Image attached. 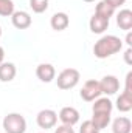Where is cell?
Listing matches in <instances>:
<instances>
[{
  "label": "cell",
  "mask_w": 132,
  "mask_h": 133,
  "mask_svg": "<svg viewBox=\"0 0 132 133\" xmlns=\"http://www.w3.org/2000/svg\"><path fill=\"white\" fill-rule=\"evenodd\" d=\"M59 119L64 125H75L79 121V111L75 107H64L59 111Z\"/></svg>",
  "instance_id": "cell-7"
},
{
  "label": "cell",
  "mask_w": 132,
  "mask_h": 133,
  "mask_svg": "<svg viewBox=\"0 0 132 133\" xmlns=\"http://www.w3.org/2000/svg\"><path fill=\"white\" fill-rule=\"evenodd\" d=\"M93 122V125L101 130V129H106L110 122V113H93V118L90 119Z\"/></svg>",
  "instance_id": "cell-18"
},
{
  "label": "cell",
  "mask_w": 132,
  "mask_h": 133,
  "mask_svg": "<svg viewBox=\"0 0 132 133\" xmlns=\"http://www.w3.org/2000/svg\"><path fill=\"white\" fill-rule=\"evenodd\" d=\"M123 46V40L117 36H103L98 42L93 45V54L98 59H106L115 53H118Z\"/></svg>",
  "instance_id": "cell-1"
},
{
  "label": "cell",
  "mask_w": 132,
  "mask_h": 133,
  "mask_svg": "<svg viewBox=\"0 0 132 133\" xmlns=\"http://www.w3.org/2000/svg\"><path fill=\"white\" fill-rule=\"evenodd\" d=\"M117 108L123 113H128L132 110V95L128 93H121L118 98H117Z\"/></svg>",
  "instance_id": "cell-16"
},
{
  "label": "cell",
  "mask_w": 132,
  "mask_h": 133,
  "mask_svg": "<svg viewBox=\"0 0 132 133\" xmlns=\"http://www.w3.org/2000/svg\"><path fill=\"white\" fill-rule=\"evenodd\" d=\"M36 76H37L39 81L48 84V82H51L55 79L56 70H55V66L51 65V64H40V65H37V68H36Z\"/></svg>",
  "instance_id": "cell-8"
},
{
  "label": "cell",
  "mask_w": 132,
  "mask_h": 133,
  "mask_svg": "<svg viewBox=\"0 0 132 133\" xmlns=\"http://www.w3.org/2000/svg\"><path fill=\"white\" fill-rule=\"evenodd\" d=\"M11 22L17 30H27L31 26V16L25 11H16L11 16Z\"/></svg>",
  "instance_id": "cell-9"
},
{
  "label": "cell",
  "mask_w": 132,
  "mask_h": 133,
  "mask_svg": "<svg viewBox=\"0 0 132 133\" xmlns=\"http://www.w3.org/2000/svg\"><path fill=\"white\" fill-rule=\"evenodd\" d=\"M0 36H2V28H0Z\"/></svg>",
  "instance_id": "cell-28"
},
{
  "label": "cell",
  "mask_w": 132,
  "mask_h": 133,
  "mask_svg": "<svg viewBox=\"0 0 132 133\" xmlns=\"http://www.w3.org/2000/svg\"><path fill=\"white\" fill-rule=\"evenodd\" d=\"M36 122L40 129L44 130H48V129H53L58 122V115L55 110H50V108H45V110H40L36 116Z\"/></svg>",
  "instance_id": "cell-4"
},
{
  "label": "cell",
  "mask_w": 132,
  "mask_h": 133,
  "mask_svg": "<svg viewBox=\"0 0 132 133\" xmlns=\"http://www.w3.org/2000/svg\"><path fill=\"white\" fill-rule=\"evenodd\" d=\"M123 93L132 95V71H129L126 74V84H124V91Z\"/></svg>",
  "instance_id": "cell-22"
},
{
  "label": "cell",
  "mask_w": 132,
  "mask_h": 133,
  "mask_svg": "<svg viewBox=\"0 0 132 133\" xmlns=\"http://www.w3.org/2000/svg\"><path fill=\"white\" fill-rule=\"evenodd\" d=\"M55 133H75V130L71 129V125H61L56 129Z\"/></svg>",
  "instance_id": "cell-23"
},
{
  "label": "cell",
  "mask_w": 132,
  "mask_h": 133,
  "mask_svg": "<svg viewBox=\"0 0 132 133\" xmlns=\"http://www.w3.org/2000/svg\"><path fill=\"white\" fill-rule=\"evenodd\" d=\"M112 108H113V104L109 98H98L95 99L92 111L93 113H112Z\"/></svg>",
  "instance_id": "cell-15"
},
{
  "label": "cell",
  "mask_w": 132,
  "mask_h": 133,
  "mask_svg": "<svg viewBox=\"0 0 132 133\" xmlns=\"http://www.w3.org/2000/svg\"><path fill=\"white\" fill-rule=\"evenodd\" d=\"M107 2H109L113 8H117V6H120V5H123V3H124V0H107Z\"/></svg>",
  "instance_id": "cell-25"
},
{
  "label": "cell",
  "mask_w": 132,
  "mask_h": 133,
  "mask_svg": "<svg viewBox=\"0 0 132 133\" xmlns=\"http://www.w3.org/2000/svg\"><path fill=\"white\" fill-rule=\"evenodd\" d=\"M131 130H132V122L126 116H118L112 122V132L113 133H131Z\"/></svg>",
  "instance_id": "cell-12"
},
{
  "label": "cell",
  "mask_w": 132,
  "mask_h": 133,
  "mask_svg": "<svg viewBox=\"0 0 132 133\" xmlns=\"http://www.w3.org/2000/svg\"><path fill=\"white\" fill-rule=\"evenodd\" d=\"M3 59H5V50L0 46V64L3 62Z\"/></svg>",
  "instance_id": "cell-27"
},
{
  "label": "cell",
  "mask_w": 132,
  "mask_h": 133,
  "mask_svg": "<svg viewBox=\"0 0 132 133\" xmlns=\"http://www.w3.org/2000/svg\"><path fill=\"white\" fill-rule=\"evenodd\" d=\"M99 88H101V93L104 95H115L120 88V82L115 76L109 74V76H104L101 81H99Z\"/></svg>",
  "instance_id": "cell-6"
},
{
  "label": "cell",
  "mask_w": 132,
  "mask_h": 133,
  "mask_svg": "<svg viewBox=\"0 0 132 133\" xmlns=\"http://www.w3.org/2000/svg\"><path fill=\"white\" fill-rule=\"evenodd\" d=\"M101 96V88H99V81L95 79H89L84 82L82 88H81V98L87 102H92V101L98 99Z\"/></svg>",
  "instance_id": "cell-5"
},
{
  "label": "cell",
  "mask_w": 132,
  "mask_h": 133,
  "mask_svg": "<svg viewBox=\"0 0 132 133\" xmlns=\"http://www.w3.org/2000/svg\"><path fill=\"white\" fill-rule=\"evenodd\" d=\"M126 43H128L129 46L132 45V33L131 31H128V34H126Z\"/></svg>",
  "instance_id": "cell-26"
},
{
  "label": "cell",
  "mask_w": 132,
  "mask_h": 133,
  "mask_svg": "<svg viewBox=\"0 0 132 133\" xmlns=\"http://www.w3.org/2000/svg\"><path fill=\"white\" fill-rule=\"evenodd\" d=\"M50 25L55 31H64L70 25V19H68V16L65 12H56V14H53L51 20H50Z\"/></svg>",
  "instance_id": "cell-11"
},
{
  "label": "cell",
  "mask_w": 132,
  "mask_h": 133,
  "mask_svg": "<svg viewBox=\"0 0 132 133\" xmlns=\"http://www.w3.org/2000/svg\"><path fill=\"white\" fill-rule=\"evenodd\" d=\"M30 6L34 12L40 14L48 9V0H30Z\"/></svg>",
  "instance_id": "cell-20"
},
{
  "label": "cell",
  "mask_w": 132,
  "mask_h": 133,
  "mask_svg": "<svg viewBox=\"0 0 132 133\" xmlns=\"http://www.w3.org/2000/svg\"><path fill=\"white\" fill-rule=\"evenodd\" d=\"M117 25L120 30L131 31L132 28V11L131 9H121L120 14L117 16Z\"/></svg>",
  "instance_id": "cell-14"
},
{
  "label": "cell",
  "mask_w": 132,
  "mask_h": 133,
  "mask_svg": "<svg viewBox=\"0 0 132 133\" xmlns=\"http://www.w3.org/2000/svg\"><path fill=\"white\" fill-rule=\"evenodd\" d=\"M3 130L6 133H25L27 121L19 113H9L3 118Z\"/></svg>",
  "instance_id": "cell-2"
},
{
  "label": "cell",
  "mask_w": 132,
  "mask_h": 133,
  "mask_svg": "<svg viewBox=\"0 0 132 133\" xmlns=\"http://www.w3.org/2000/svg\"><path fill=\"white\" fill-rule=\"evenodd\" d=\"M89 26H90V31H92V33L103 34L107 28H109V19L101 17V16H98V14H93V16L90 17Z\"/></svg>",
  "instance_id": "cell-10"
},
{
  "label": "cell",
  "mask_w": 132,
  "mask_h": 133,
  "mask_svg": "<svg viewBox=\"0 0 132 133\" xmlns=\"http://www.w3.org/2000/svg\"><path fill=\"white\" fill-rule=\"evenodd\" d=\"M79 133H99V130L93 125L92 121H84L81 129H79Z\"/></svg>",
  "instance_id": "cell-21"
},
{
  "label": "cell",
  "mask_w": 132,
  "mask_h": 133,
  "mask_svg": "<svg viewBox=\"0 0 132 133\" xmlns=\"http://www.w3.org/2000/svg\"><path fill=\"white\" fill-rule=\"evenodd\" d=\"M79 77H81V74H79V71L76 68H65V70H62L58 74V79H56L58 88H61V90L73 88L79 82Z\"/></svg>",
  "instance_id": "cell-3"
},
{
  "label": "cell",
  "mask_w": 132,
  "mask_h": 133,
  "mask_svg": "<svg viewBox=\"0 0 132 133\" xmlns=\"http://www.w3.org/2000/svg\"><path fill=\"white\" fill-rule=\"evenodd\" d=\"M124 62H126L128 65H132V48L131 46L124 51Z\"/></svg>",
  "instance_id": "cell-24"
},
{
  "label": "cell",
  "mask_w": 132,
  "mask_h": 133,
  "mask_svg": "<svg viewBox=\"0 0 132 133\" xmlns=\"http://www.w3.org/2000/svg\"><path fill=\"white\" fill-rule=\"evenodd\" d=\"M16 65L11 62H2L0 64V81L2 82H11L16 77Z\"/></svg>",
  "instance_id": "cell-13"
},
{
  "label": "cell",
  "mask_w": 132,
  "mask_h": 133,
  "mask_svg": "<svg viewBox=\"0 0 132 133\" xmlns=\"http://www.w3.org/2000/svg\"><path fill=\"white\" fill-rule=\"evenodd\" d=\"M113 11H115V8L107 0H101V2H98V5H97L95 14H98L101 17H106V19H110L112 14H113Z\"/></svg>",
  "instance_id": "cell-17"
},
{
  "label": "cell",
  "mask_w": 132,
  "mask_h": 133,
  "mask_svg": "<svg viewBox=\"0 0 132 133\" xmlns=\"http://www.w3.org/2000/svg\"><path fill=\"white\" fill-rule=\"evenodd\" d=\"M13 12H14L13 0H0V16L8 17V16H13Z\"/></svg>",
  "instance_id": "cell-19"
}]
</instances>
